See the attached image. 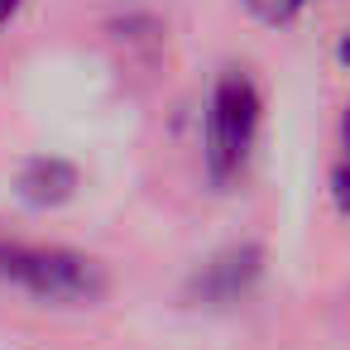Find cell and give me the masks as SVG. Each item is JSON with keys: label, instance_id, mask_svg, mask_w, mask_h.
Instances as JSON below:
<instances>
[{"label": "cell", "instance_id": "4", "mask_svg": "<svg viewBox=\"0 0 350 350\" xmlns=\"http://www.w3.org/2000/svg\"><path fill=\"white\" fill-rule=\"evenodd\" d=\"M245 5L259 15V20H269V25H278V20H293L307 0H245Z\"/></svg>", "mask_w": 350, "mask_h": 350}, {"label": "cell", "instance_id": "2", "mask_svg": "<svg viewBox=\"0 0 350 350\" xmlns=\"http://www.w3.org/2000/svg\"><path fill=\"white\" fill-rule=\"evenodd\" d=\"M259 130V92L240 68H226L216 92H211V111H206V163L211 178H230L240 173L250 144Z\"/></svg>", "mask_w": 350, "mask_h": 350}, {"label": "cell", "instance_id": "3", "mask_svg": "<svg viewBox=\"0 0 350 350\" xmlns=\"http://www.w3.org/2000/svg\"><path fill=\"white\" fill-rule=\"evenodd\" d=\"M72 187H77V168L63 159H29L20 173V197L34 206H58L72 197Z\"/></svg>", "mask_w": 350, "mask_h": 350}, {"label": "cell", "instance_id": "1", "mask_svg": "<svg viewBox=\"0 0 350 350\" xmlns=\"http://www.w3.org/2000/svg\"><path fill=\"white\" fill-rule=\"evenodd\" d=\"M0 273L34 293L39 302H92L106 288L96 259L53 245H0Z\"/></svg>", "mask_w": 350, "mask_h": 350}, {"label": "cell", "instance_id": "5", "mask_svg": "<svg viewBox=\"0 0 350 350\" xmlns=\"http://www.w3.org/2000/svg\"><path fill=\"white\" fill-rule=\"evenodd\" d=\"M15 5H20V0H0V25H5V20L15 15Z\"/></svg>", "mask_w": 350, "mask_h": 350}]
</instances>
